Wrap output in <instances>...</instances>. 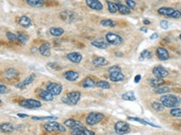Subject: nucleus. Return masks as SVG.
Here are the masks:
<instances>
[{"instance_id":"nucleus-12","label":"nucleus","mask_w":181,"mask_h":135,"mask_svg":"<svg viewBox=\"0 0 181 135\" xmlns=\"http://www.w3.org/2000/svg\"><path fill=\"white\" fill-rule=\"evenodd\" d=\"M156 53H157V57L160 61H167L170 59V53L164 47H158L156 50Z\"/></svg>"},{"instance_id":"nucleus-45","label":"nucleus","mask_w":181,"mask_h":135,"mask_svg":"<svg viewBox=\"0 0 181 135\" xmlns=\"http://www.w3.org/2000/svg\"><path fill=\"white\" fill-rule=\"evenodd\" d=\"M108 71H109V73L115 72V71H121V69H120V66H118V65H114V66H112V67L109 68Z\"/></svg>"},{"instance_id":"nucleus-4","label":"nucleus","mask_w":181,"mask_h":135,"mask_svg":"<svg viewBox=\"0 0 181 135\" xmlns=\"http://www.w3.org/2000/svg\"><path fill=\"white\" fill-rule=\"evenodd\" d=\"M43 129L47 133H65L66 132V129L64 125L53 120L43 125Z\"/></svg>"},{"instance_id":"nucleus-3","label":"nucleus","mask_w":181,"mask_h":135,"mask_svg":"<svg viewBox=\"0 0 181 135\" xmlns=\"http://www.w3.org/2000/svg\"><path fill=\"white\" fill-rule=\"evenodd\" d=\"M158 14L160 15L170 17V18H174V19H180L181 18V12L179 10H176L171 7H160L158 9Z\"/></svg>"},{"instance_id":"nucleus-36","label":"nucleus","mask_w":181,"mask_h":135,"mask_svg":"<svg viewBox=\"0 0 181 135\" xmlns=\"http://www.w3.org/2000/svg\"><path fill=\"white\" fill-rule=\"evenodd\" d=\"M17 40H18V42H20V43L25 44V43H26L27 41H28V36L26 34H25L24 32H19L18 34H17Z\"/></svg>"},{"instance_id":"nucleus-35","label":"nucleus","mask_w":181,"mask_h":135,"mask_svg":"<svg viewBox=\"0 0 181 135\" xmlns=\"http://www.w3.org/2000/svg\"><path fill=\"white\" fill-rule=\"evenodd\" d=\"M151 107L156 111V112H162L165 109V106L161 103L159 102H152L151 103Z\"/></svg>"},{"instance_id":"nucleus-21","label":"nucleus","mask_w":181,"mask_h":135,"mask_svg":"<svg viewBox=\"0 0 181 135\" xmlns=\"http://www.w3.org/2000/svg\"><path fill=\"white\" fill-rule=\"evenodd\" d=\"M39 97L42 100H43V101L50 102V101H53V98H54V95H53V94L50 93L49 91H47V90H40Z\"/></svg>"},{"instance_id":"nucleus-29","label":"nucleus","mask_w":181,"mask_h":135,"mask_svg":"<svg viewBox=\"0 0 181 135\" xmlns=\"http://www.w3.org/2000/svg\"><path fill=\"white\" fill-rule=\"evenodd\" d=\"M170 88L168 86H163L162 85L160 86L154 87V93L160 94V95H164V94H168L170 92Z\"/></svg>"},{"instance_id":"nucleus-8","label":"nucleus","mask_w":181,"mask_h":135,"mask_svg":"<svg viewBox=\"0 0 181 135\" xmlns=\"http://www.w3.org/2000/svg\"><path fill=\"white\" fill-rule=\"evenodd\" d=\"M114 131L118 134H127L130 132V125L126 122L120 121L114 124Z\"/></svg>"},{"instance_id":"nucleus-30","label":"nucleus","mask_w":181,"mask_h":135,"mask_svg":"<svg viewBox=\"0 0 181 135\" xmlns=\"http://www.w3.org/2000/svg\"><path fill=\"white\" fill-rule=\"evenodd\" d=\"M26 3L33 7H41L44 5V0H25Z\"/></svg>"},{"instance_id":"nucleus-31","label":"nucleus","mask_w":181,"mask_h":135,"mask_svg":"<svg viewBox=\"0 0 181 135\" xmlns=\"http://www.w3.org/2000/svg\"><path fill=\"white\" fill-rule=\"evenodd\" d=\"M121 98L125 101H135L136 100V96L133 91H129L124 93L121 95Z\"/></svg>"},{"instance_id":"nucleus-11","label":"nucleus","mask_w":181,"mask_h":135,"mask_svg":"<svg viewBox=\"0 0 181 135\" xmlns=\"http://www.w3.org/2000/svg\"><path fill=\"white\" fill-rule=\"evenodd\" d=\"M85 3L93 10L102 11L103 9V5L100 0H85Z\"/></svg>"},{"instance_id":"nucleus-49","label":"nucleus","mask_w":181,"mask_h":135,"mask_svg":"<svg viewBox=\"0 0 181 135\" xmlns=\"http://www.w3.org/2000/svg\"><path fill=\"white\" fill-rule=\"evenodd\" d=\"M140 79H141V76L140 75H137L136 77H135V78H134V82L136 84H138L139 81H140Z\"/></svg>"},{"instance_id":"nucleus-22","label":"nucleus","mask_w":181,"mask_h":135,"mask_svg":"<svg viewBox=\"0 0 181 135\" xmlns=\"http://www.w3.org/2000/svg\"><path fill=\"white\" fill-rule=\"evenodd\" d=\"M81 85L84 88H93L96 86V82L90 77H86L81 82Z\"/></svg>"},{"instance_id":"nucleus-9","label":"nucleus","mask_w":181,"mask_h":135,"mask_svg":"<svg viewBox=\"0 0 181 135\" xmlns=\"http://www.w3.org/2000/svg\"><path fill=\"white\" fill-rule=\"evenodd\" d=\"M46 90L49 91L51 94H53V95H59L63 91V86L59 83H55V82H51V83L47 84L46 86Z\"/></svg>"},{"instance_id":"nucleus-25","label":"nucleus","mask_w":181,"mask_h":135,"mask_svg":"<svg viewBox=\"0 0 181 135\" xmlns=\"http://www.w3.org/2000/svg\"><path fill=\"white\" fill-rule=\"evenodd\" d=\"M92 45L94 46L95 48H98V49H107L108 46H109V43H107L106 42H104L103 40H94L92 42Z\"/></svg>"},{"instance_id":"nucleus-26","label":"nucleus","mask_w":181,"mask_h":135,"mask_svg":"<svg viewBox=\"0 0 181 135\" xmlns=\"http://www.w3.org/2000/svg\"><path fill=\"white\" fill-rule=\"evenodd\" d=\"M18 75H19V73H18V71L16 70H15V69H8L5 72L6 78H8V79H15V78H16L18 77Z\"/></svg>"},{"instance_id":"nucleus-54","label":"nucleus","mask_w":181,"mask_h":135,"mask_svg":"<svg viewBox=\"0 0 181 135\" xmlns=\"http://www.w3.org/2000/svg\"><path fill=\"white\" fill-rule=\"evenodd\" d=\"M1 103H2V101H1V100H0V104H1Z\"/></svg>"},{"instance_id":"nucleus-24","label":"nucleus","mask_w":181,"mask_h":135,"mask_svg":"<svg viewBox=\"0 0 181 135\" xmlns=\"http://www.w3.org/2000/svg\"><path fill=\"white\" fill-rule=\"evenodd\" d=\"M108 63H109L108 61L105 58H103V57H95L93 60V64L95 67H104V66H106Z\"/></svg>"},{"instance_id":"nucleus-38","label":"nucleus","mask_w":181,"mask_h":135,"mask_svg":"<svg viewBox=\"0 0 181 135\" xmlns=\"http://www.w3.org/2000/svg\"><path fill=\"white\" fill-rule=\"evenodd\" d=\"M151 58V52L148 51V50H144L143 52L140 53V56H139V58H138V60L140 61H143L144 60H146V59H150Z\"/></svg>"},{"instance_id":"nucleus-55","label":"nucleus","mask_w":181,"mask_h":135,"mask_svg":"<svg viewBox=\"0 0 181 135\" xmlns=\"http://www.w3.org/2000/svg\"><path fill=\"white\" fill-rule=\"evenodd\" d=\"M180 126H181V124H180Z\"/></svg>"},{"instance_id":"nucleus-47","label":"nucleus","mask_w":181,"mask_h":135,"mask_svg":"<svg viewBox=\"0 0 181 135\" xmlns=\"http://www.w3.org/2000/svg\"><path fill=\"white\" fill-rule=\"evenodd\" d=\"M158 37H159V34H158L157 32H154V33H152V34L150 35L149 39H150V40H155V39H157Z\"/></svg>"},{"instance_id":"nucleus-27","label":"nucleus","mask_w":181,"mask_h":135,"mask_svg":"<svg viewBox=\"0 0 181 135\" xmlns=\"http://www.w3.org/2000/svg\"><path fill=\"white\" fill-rule=\"evenodd\" d=\"M49 32L54 37H60L64 33V30L60 27H51L49 29Z\"/></svg>"},{"instance_id":"nucleus-10","label":"nucleus","mask_w":181,"mask_h":135,"mask_svg":"<svg viewBox=\"0 0 181 135\" xmlns=\"http://www.w3.org/2000/svg\"><path fill=\"white\" fill-rule=\"evenodd\" d=\"M152 73L156 78H165L166 77L169 76V71L162 66H156L152 70Z\"/></svg>"},{"instance_id":"nucleus-51","label":"nucleus","mask_w":181,"mask_h":135,"mask_svg":"<svg viewBox=\"0 0 181 135\" xmlns=\"http://www.w3.org/2000/svg\"><path fill=\"white\" fill-rule=\"evenodd\" d=\"M143 23H144L145 25H149V24H150V21L148 20V19H144V20H143Z\"/></svg>"},{"instance_id":"nucleus-40","label":"nucleus","mask_w":181,"mask_h":135,"mask_svg":"<svg viewBox=\"0 0 181 135\" xmlns=\"http://www.w3.org/2000/svg\"><path fill=\"white\" fill-rule=\"evenodd\" d=\"M170 114L174 117H181V108H178V107L171 108Z\"/></svg>"},{"instance_id":"nucleus-53","label":"nucleus","mask_w":181,"mask_h":135,"mask_svg":"<svg viewBox=\"0 0 181 135\" xmlns=\"http://www.w3.org/2000/svg\"><path fill=\"white\" fill-rule=\"evenodd\" d=\"M179 39L181 40V33H180V35H179Z\"/></svg>"},{"instance_id":"nucleus-7","label":"nucleus","mask_w":181,"mask_h":135,"mask_svg":"<svg viewBox=\"0 0 181 135\" xmlns=\"http://www.w3.org/2000/svg\"><path fill=\"white\" fill-rule=\"evenodd\" d=\"M19 104L22 107L26 108V109H35V108H39L42 106V104L40 101L33 99V98H28V99H24L20 101Z\"/></svg>"},{"instance_id":"nucleus-44","label":"nucleus","mask_w":181,"mask_h":135,"mask_svg":"<svg viewBox=\"0 0 181 135\" xmlns=\"http://www.w3.org/2000/svg\"><path fill=\"white\" fill-rule=\"evenodd\" d=\"M160 26H161V28L162 29H165V30H167V29H169V27H170V23L167 21V20H161L160 23Z\"/></svg>"},{"instance_id":"nucleus-2","label":"nucleus","mask_w":181,"mask_h":135,"mask_svg":"<svg viewBox=\"0 0 181 135\" xmlns=\"http://www.w3.org/2000/svg\"><path fill=\"white\" fill-rule=\"evenodd\" d=\"M81 99V93L79 91H72L62 97V102L68 105H75Z\"/></svg>"},{"instance_id":"nucleus-32","label":"nucleus","mask_w":181,"mask_h":135,"mask_svg":"<svg viewBox=\"0 0 181 135\" xmlns=\"http://www.w3.org/2000/svg\"><path fill=\"white\" fill-rule=\"evenodd\" d=\"M101 24L104 27H115L116 26V22L111 19H102L101 21Z\"/></svg>"},{"instance_id":"nucleus-20","label":"nucleus","mask_w":181,"mask_h":135,"mask_svg":"<svg viewBox=\"0 0 181 135\" xmlns=\"http://www.w3.org/2000/svg\"><path fill=\"white\" fill-rule=\"evenodd\" d=\"M64 78L68 81H71V82H74L78 78H79V73L74 71V70H68L64 74Z\"/></svg>"},{"instance_id":"nucleus-37","label":"nucleus","mask_w":181,"mask_h":135,"mask_svg":"<svg viewBox=\"0 0 181 135\" xmlns=\"http://www.w3.org/2000/svg\"><path fill=\"white\" fill-rule=\"evenodd\" d=\"M96 86H98L100 88H102V89H109L111 87V85L105 80H99V81L96 82Z\"/></svg>"},{"instance_id":"nucleus-48","label":"nucleus","mask_w":181,"mask_h":135,"mask_svg":"<svg viewBox=\"0 0 181 135\" xmlns=\"http://www.w3.org/2000/svg\"><path fill=\"white\" fill-rule=\"evenodd\" d=\"M48 66H50V67H52V68H55V69H57V70H59L60 69V67H59V65L57 64V63H49L48 64Z\"/></svg>"},{"instance_id":"nucleus-34","label":"nucleus","mask_w":181,"mask_h":135,"mask_svg":"<svg viewBox=\"0 0 181 135\" xmlns=\"http://www.w3.org/2000/svg\"><path fill=\"white\" fill-rule=\"evenodd\" d=\"M163 83H164L163 78H156V77H155L154 78L150 79V81H149V84H150V86H151L152 87L160 86H161Z\"/></svg>"},{"instance_id":"nucleus-5","label":"nucleus","mask_w":181,"mask_h":135,"mask_svg":"<svg viewBox=\"0 0 181 135\" xmlns=\"http://www.w3.org/2000/svg\"><path fill=\"white\" fill-rule=\"evenodd\" d=\"M105 40L109 44L113 45V46H120L124 42L123 38L121 36H120L119 34L115 33V32H111L106 33Z\"/></svg>"},{"instance_id":"nucleus-52","label":"nucleus","mask_w":181,"mask_h":135,"mask_svg":"<svg viewBox=\"0 0 181 135\" xmlns=\"http://www.w3.org/2000/svg\"><path fill=\"white\" fill-rule=\"evenodd\" d=\"M139 30L141 32H148V28H147V27H141Z\"/></svg>"},{"instance_id":"nucleus-50","label":"nucleus","mask_w":181,"mask_h":135,"mask_svg":"<svg viewBox=\"0 0 181 135\" xmlns=\"http://www.w3.org/2000/svg\"><path fill=\"white\" fill-rule=\"evenodd\" d=\"M17 116H18V117H21V118H26V117H28V115L25 114H17Z\"/></svg>"},{"instance_id":"nucleus-43","label":"nucleus","mask_w":181,"mask_h":135,"mask_svg":"<svg viewBox=\"0 0 181 135\" xmlns=\"http://www.w3.org/2000/svg\"><path fill=\"white\" fill-rule=\"evenodd\" d=\"M126 5L129 9H134L136 7V2L133 0H126Z\"/></svg>"},{"instance_id":"nucleus-14","label":"nucleus","mask_w":181,"mask_h":135,"mask_svg":"<svg viewBox=\"0 0 181 135\" xmlns=\"http://www.w3.org/2000/svg\"><path fill=\"white\" fill-rule=\"evenodd\" d=\"M71 133L73 134L76 135H94L95 133L90 130H88L86 127L84 126H81L79 128H76V129H74V130H71Z\"/></svg>"},{"instance_id":"nucleus-28","label":"nucleus","mask_w":181,"mask_h":135,"mask_svg":"<svg viewBox=\"0 0 181 135\" xmlns=\"http://www.w3.org/2000/svg\"><path fill=\"white\" fill-rule=\"evenodd\" d=\"M116 5H117L118 12H120L121 15H129L130 14V9L127 6H125L123 4H120V3H118Z\"/></svg>"},{"instance_id":"nucleus-23","label":"nucleus","mask_w":181,"mask_h":135,"mask_svg":"<svg viewBox=\"0 0 181 135\" xmlns=\"http://www.w3.org/2000/svg\"><path fill=\"white\" fill-rule=\"evenodd\" d=\"M16 130L14 125L11 124L9 123H4L0 124V131L4 133H13Z\"/></svg>"},{"instance_id":"nucleus-15","label":"nucleus","mask_w":181,"mask_h":135,"mask_svg":"<svg viewBox=\"0 0 181 135\" xmlns=\"http://www.w3.org/2000/svg\"><path fill=\"white\" fill-rule=\"evenodd\" d=\"M67 59L71 61V62L73 63H80L82 61V60H83V55L81 54V53H79V52H70V53H68L67 54Z\"/></svg>"},{"instance_id":"nucleus-42","label":"nucleus","mask_w":181,"mask_h":135,"mask_svg":"<svg viewBox=\"0 0 181 135\" xmlns=\"http://www.w3.org/2000/svg\"><path fill=\"white\" fill-rule=\"evenodd\" d=\"M7 37L11 42H16L17 40V35H16L15 33H13L11 32H7Z\"/></svg>"},{"instance_id":"nucleus-39","label":"nucleus","mask_w":181,"mask_h":135,"mask_svg":"<svg viewBox=\"0 0 181 135\" xmlns=\"http://www.w3.org/2000/svg\"><path fill=\"white\" fill-rule=\"evenodd\" d=\"M56 116H33L32 120L34 121H44V120H56Z\"/></svg>"},{"instance_id":"nucleus-1","label":"nucleus","mask_w":181,"mask_h":135,"mask_svg":"<svg viewBox=\"0 0 181 135\" xmlns=\"http://www.w3.org/2000/svg\"><path fill=\"white\" fill-rule=\"evenodd\" d=\"M160 103L165 107L174 108V107H178L180 104L181 99L179 96H176L171 94H164L160 97Z\"/></svg>"},{"instance_id":"nucleus-13","label":"nucleus","mask_w":181,"mask_h":135,"mask_svg":"<svg viewBox=\"0 0 181 135\" xmlns=\"http://www.w3.org/2000/svg\"><path fill=\"white\" fill-rule=\"evenodd\" d=\"M34 78H35V74H34V73H32V74H30L28 77H26V78H25V80H23L21 83L16 85V87H17V88H20V89H23V88L28 86L30 84H32L33 82H34Z\"/></svg>"},{"instance_id":"nucleus-33","label":"nucleus","mask_w":181,"mask_h":135,"mask_svg":"<svg viewBox=\"0 0 181 135\" xmlns=\"http://www.w3.org/2000/svg\"><path fill=\"white\" fill-rule=\"evenodd\" d=\"M107 6H108V10L110 13L111 14H115L118 12V8H117V5L116 3H113L111 1H106Z\"/></svg>"},{"instance_id":"nucleus-41","label":"nucleus","mask_w":181,"mask_h":135,"mask_svg":"<svg viewBox=\"0 0 181 135\" xmlns=\"http://www.w3.org/2000/svg\"><path fill=\"white\" fill-rule=\"evenodd\" d=\"M128 120L134 121V122H138V123H139V124H141L143 125H148L145 119H140V118H138V117H128Z\"/></svg>"},{"instance_id":"nucleus-46","label":"nucleus","mask_w":181,"mask_h":135,"mask_svg":"<svg viewBox=\"0 0 181 135\" xmlns=\"http://www.w3.org/2000/svg\"><path fill=\"white\" fill-rule=\"evenodd\" d=\"M7 90V86H6L5 85H1V84H0V94L6 93Z\"/></svg>"},{"instance_id":"nucleus-17","label":"nucleus","mask_w":181,"mask_h":135,"mask_svg":"<svg viewBox=\"0 0 181 135\" xmlns=\"http://www.w3.org/2000/svg\"><path fill=\"white\" fill-rule=\"evenodd\" d=\"M109 78L112 82H120V81L124 80L125 76L121 73V71H115V72L110 73Z\"/></svg>"},{"instance_id":"nucleus-19","label":"nucleus","mask_w":181,"mask_h":135,"mask_svg":"<svg viewBox=\"0 0 181 135\" xmlns=\"http://www.w3.org/2000/svg\"><path fill=\"white\" fill-rule=\"evenodd\" d=\"M17 23H18V24L20 26L24 27V28H28L32 24L31 19L28 16H26V15H22L21 17H19L18 20H17Z\"/></svg>"},{"instance_id":"nucleus-6","label":"nucleus","mask_w":181,"mask_h":135,"mask_svg":"<svg viewBox=\"0 0 181 135\" xmlns=\"http://www.w3.org/2000/svg\"><path fill=\"white\" fill-rule=\"evenodd\" d=\"M104 114L102 113H91L87 115L85 119V122L87 125L93 126L99 123H101L104 119Z\"/></svg>"},{"instance_id":"nucleus-18","label":"nucleus","mask_w":181,"mask_h":135,"mask_svg":"<svg viewBox=\"0 0 181 135\" xmlns=\"http://www.w3.org/2000/svg\"><path fill=\"white\" fill-rule=\"evenodd\" d=\"M64 125L66 127H69L71 130H74V129H76V128H79L81 126H84V124L77 121V120H75V119H67L64 121Z\"/></svg>"},{"instance_id":"nucleus-16","label":"nucleus","mask_w":181,"mask_h":135,"mask_svg":"<svg viewBox=\"0 0 181 135\" xmlns=\"http://www.w3.org/2000/svg\"><path fill=\"white\" fill-rule=\"evenodd\" d=\"M38 51L40 52L41 55L44 57H49L51 55V45L48 42H44L42 45H40Z\"/></svg>"}]
</instances>
